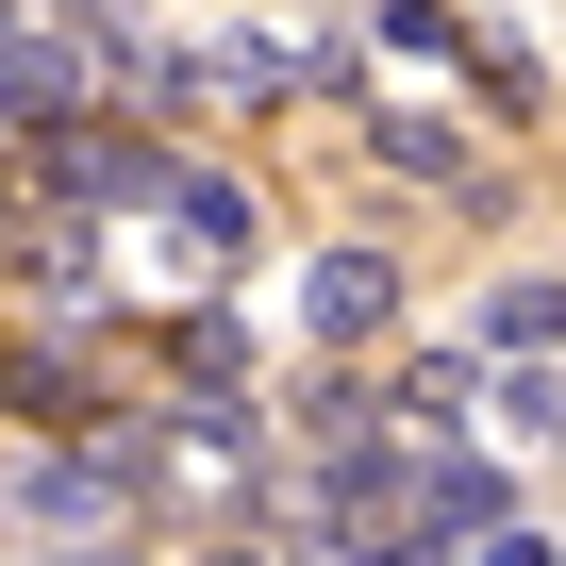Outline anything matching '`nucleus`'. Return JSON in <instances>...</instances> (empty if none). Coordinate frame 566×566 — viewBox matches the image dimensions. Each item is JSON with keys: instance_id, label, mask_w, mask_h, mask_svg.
Instances as JSON below:
<instances>
[{"instance_id": "1", "label": "nucleus", "mask_w": 566, "mask_h": 566, "mask_svg": "<svg viewBox=\"0 0 566 566\" xmlns=\"http://www.w3.org/2000/svg\"><path fill=\"white\" fill-rule=\"evenodd\" d=\"M384 317H400V266H384V250H317V266H301V334H317V350H367Z\"/></svg>"}, {"instance_id": "2", "label": "nucleus", "mask_w": 566, "mask_h": 566, "mask_svg": "<svg viewBox=\"0 0 566 566\" xmlns=\"http://www.w3.org/2000/svg\"><path fill=\"white\" fill-rule=\"evenodd\" d=\"M84 67H101V34H84V18H18V34H0V101H18V117H51V134H67Z\"/></svg>"}, {"instance_id": "3", "label": "nucleus", "mask_w": 566, "mask_h": 566, "mask_svg": "<svg viewBox=\"0 0 566 566\" xmlns=\"http://www.w3.org/2000/svg\"><path fill=\"white\" fill-rule=\"evenodd\" d=\"M384 167H400V184H433L450 217H516V184H500V167H483L450 117H384Z\"/></svg>"}, {"instance_id": "4", "label": "nucleus", "mask_w": 566, "mask_h": 566, "mask_svg": "<svg viewBox=\"0 0 566 566\" xmlns=\"http://www.w3.org/2000/svg\"><path fill=\"white\" fill-rule=\"evenodd\" d=\"M51 184H67V200H150V217L184 200V167H167L150 134H51Z\"/></svg>"}, {"instance_id": "5", "label": "nucleus", "mask_w": 566, "mask_h": 566, "mask_svg": "<svg viewBox=\"0 0 566 566\" xmlns=\"http://www.w3.org/2000/svg\"><path fill=\"white\" fill-rule=\"evenodd\" d=\"M167 233H184V266H233V250H250V200H233L217 167H184V200H167Z\"/></svg>"}, {"instance_id": "6", "label": "nucleus", "mask_w": 566, "mask_h": 566, "mask_svg": "<svg viewBox=\"0 0 566 566\" xmlns=\"http://www.w3.org/2000/svg\"><path fill=\"white\" fill-rule=\"evenodd\" d=\"M483 334H500V350H549V334H566V283H533V266L483 283Z\"/></svg>"}, {"instance_id": "7", "label": "nucleus", "mask_w": 566, "mask_h": 566, "mask_svg": "<svg viewBox=\"0 0 566 566\" xmlns=\"http://www.w3.org/2000/svg\"><path fill=\"white\" fill-rule=\"evenodd\" d=\"M467 400H483V367H467V350H417V367H400V417H433V433H450Z\"/></svg>"}, {"instance_id": "8", "label": "nucleus", "mask_w": 566, "mask_h": 566, "mask_svg": "<svg viewBox=\"0 0 566 566\" xmlns=\"http://www.w3.org/2000/svg\"><path fill=\"white\" fill-rule=\"evenodd\" d=\"M483 566H566V549L549 533H483Z\"/></svg>"}]
</instances>
